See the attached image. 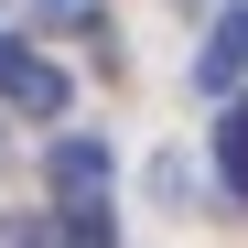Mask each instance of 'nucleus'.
I'll return each instance as SVG.
<instances>
[{
    "mask_svg": "<svg viewBox=\"0 0 248 248\" xmlns=\"http://www.w3.org/2000/svg\"><path fill=\"white\" fill-rule=\"evenodd\" d=\"M44 184H54V205H108V140L97 130H65L44 151Z\"/></svg>",
    "mask_w": 248,
    "mask_h": 248,
    "instance_id": "obj_1",
    "label": "nucleus"
},
{
    "mask_svg": "<svg viewBox=\"0 0 248 248\" xmlns=\"http://www.w3.org/2000/svg\"><path fill=\"white\" fill-rule=\"evenodd\" d=\"M65 237H76V248H108L119 216H108V205H65Z\"/></svg>",
    "mask_w": 248,
    "mask_h": 248,
    "instance_id": "obj_4",
    "label": "nucleus"
},
{
    "mask_svg": "<svg viewBox=\"0 0 248 248\" xmlns=\"http://www.w3.org/2000/svg\"><path fill=\"white\" fill-rule=\"evenodd\" d=\"M216 173H227V194L248 205V97H237V108L216 119Z\"/></svg>",
    "mask_w": 248,
    "mask_h": 248,
    "instance_id": "obj_3",
    "label": "nucleus"
},
{
    "mask_svg": "<svg viewBox=\"0 0 248 248\" xmlns=\"http://www.w3.org/2000/svg\"><path fill=\"white\" fill-rule=\"evenodd\" d=\"M237 76H248V0H227L205 22V44H194V87L205 97H237Z\"/></svg>",
    "mask_w": 248,
    "mask_h": 248,
    "instance_id": "obj_2",
    "label": "nucleus"
},
{
    "mask_svg": "<svg viewBox=\"0 0 248 248\" xmlns=\"http://www.w3.org/2000/svg\"><path fill=\"white\" fill-rule=\"evenodd\" d=\"M32 65H44V54H22L11 32H0V97H22V76H32Z\"/></svg>",
    "mask_w": 248,
    "mask_h": 248,
    "instance_id": "obj_5",
    "label": "nucleus"
}]
</instances>
